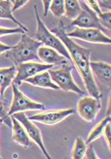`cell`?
<instances>
[{"mask_svg": "<svg viewBox=\"0 0 111 159\" xmlns=\"http://www.w3.org/2000/svg\"><path fill=\"white\" fill-rule=\"evenodd\" d=\"M51 32L57 36L58 38L66 47V48H67L71 56L72 62H73L77 67L88 92L93 98L100 99L101 94L99 92L90 70V58L91 51L78 45L67 36L65 31V26L62 20H60L58 26L52 29Z\"/></svg>", "mask_w": 111, "mask_h": 159, "instance_id": "6da1fadb", "label": "cell"}, {"mask_svg": "<svg viewBox=\"0 0 111 159\" xmlns=\"http://www.w3.org/2000/svg\"><path fill=\"white\" fill-rule=\"evenodd\" d=\"M42 44L25 34H22L19 43L6 52V57L16 66L30 60H40L38 57L37 51Z\"/></svg>", "mask_w": 111, "mask_h": 159, "instance_id": "7a4b0ae2", "label": "cell"}, {"mask_svg": "<svg viewBox=\"0 0 111 159\" xmlns=\"http://www.w3.org/2000/svg\"><path fill=\"white\" fill-rule=\"evenodd\" d=\"M34 10L35 13L37 24V31L35 34V38L37 40L43 44H45L46 46H48L51 48L56 50L60 54L62 55L63 57L68 58L70 61L72 62L71 56H70L65 45H64L63 43L59 38L55 36V35L52 34L49 31L47 27L44 25V23L41 20L39 13H38L37 5L34 6Z\"/></svg>", "mask_w": 111, "mask_h": 159, "instance_id": "3957f363", "label": "cell"}, {"mask_svg": "<svg viewBox=\"0 0 111 159\" xmlns=\"http://www.w3.org/2000/svg\"><path fill=\"white\" fill-rule=\"evenodd\" d=\"M72 67L68 63L62 65V67L57 70L49 69L50 76L55 84L65 92H74L80 95H84L85 93L81 90L75 83L71 75Z\"/></svg>", "mask_w": 111, "mask_h": 159, "instance_id": "277c9868", "label": "cell"}, {"mask_svg": "<svg viewBox=\"0 0 111 159\" xmlns=\"http://www.w3.org/2000/svg\"><path fill=\"white\" fill-rule=\"evenodd\" d=\"M81 8V13L72 21L70 26H77L80 28L85 29H97L104 30V27L99 22L97 15L92 11L85 1H79Z\"/></svg>", "mask_w": 111, "mask_h": 159, "instance_id": "5b68a950", "label": "cell"}, {"mask_svg": "<svg viewBox=\"0 0 111 159\" xmlns=\"http://www.w3.org/2000/svg\"><path fill=\"white\" fill-rule=\"evenodd\" d=\"M13 99L12 104L8 111V116H11L14 113L25 110H41L44 109L45 106L33 101L28 98L19 90L18 86L13 84Z\"/></svg>", "mask_w": 111, "mask_h": 159, "instance_id": "8992f818", "label": "cell"}, {"mask_svg": "<svg viewBox=\"0 0 111 159\" xmlns=\"http://www.w3.org/2000/svg\"><path fill=\"white\" fill-rule=\"evenodd\" d=\"M53 66V65L33 63V62L21 63L17 66V72L15 77L13 81V84L19 86L22 84V81H25L27 79L32 77L46 70L51 69Z\"/></svg>", "mask_w": 111, "mask_h": 159, "instance_id": "52a82bcc", "label": "cell"}, {"mask_svg": "<svg viewBox=\"0 0 111 159\" xmlns=\"http://www.w3.org/2000/svg\"><path fill=\"white\" fill-rule=\"evenodd\" d=\"M12 116L22 124L26 129V133L29 135V137H31L32 140H34L35 143L39 146L46 158L48 159H51L52 158L48 154V152L46 151L45 146L43 143L42 135H41L39 129L33 123L31 122V120L26 116L24 112H17V113H13Z\"/></svg>", "mask_w": 111, "mask_h": 159, "instance_id": "ba28073f", "label": "cell"}, {"mask_svg": "<svg viewBox=\"0 0 111 159\" xmlns=\"http://www.w3.org/2000/svg\"><path fill=\"white\" fill-rule=\"evenodd\" d=\"M66 34L70 38H80L87 42L109 44V45L111 43L110 38L102 33L100 29H85L77 26L72 32Z\"/></svg>", "mask_w": 111, "mask_h": 159, "instance_id": "9c48e42d", "label": "cell"}, {"mask_svg": "<svg viewBox=\"0 0 111 159\" xmlns=\"http://www.w3.org/2000/svg\"><path fill=\"white\" fill-rule=\"evenodd\" d=\"M101 108L100 99L93 97H84L77 104V111L80 116L88 122L95 119L99 110Z\"/></svg>", "mask_w": 111, "mask_h": 159, "instance_id": "30bf717a", "label": "cell"}, {"mask_svg": "<svg viewBox=\"0 0 111 159\" xmlns=\"http://www.w3.org/2000/svg\"><path fill=\"white\" fill-rule=\"evenodd\" d=\"M75 113V110L68 108L65 110H54L48 111L34 115L28 117L30 120H34L48 125H53L60 123L66 117Z\"/></svg>", "mask_w": 111, "mask_h": 159, "instance_id": "8fae6325", "label": "cell"}, {"mask_svg": "<svg viewBox=\"0 0 111 159\" xmlns=\"http://www.w3.org/2000/svg\"><path fill=\"white\" fill-rule=\"evenodd\" d=\"M90 70L102 84L109 88L111 86V66L102 61L90 62Z\"/></svg>", "mask_w": 111, "mask_h": 159, "instance_id": "7c38bea8", "label": "cell"}, {"mask_svg": "<svg viewBox=\"0 0 111 159\" xmlns=\"http://www.w3.org/2000/svg\"><path fill=\"white\" fill-rule=\"evenodd\" d=\"M39 59L49 65H62L68 63L67 59L60 54L56 50L47 47H40L37 51Z\"/></svg>", "mask_w": 111, "mask_h": 159, "instance_id": "4fadbf2b", "label": "cell"}, {"mask_svg": "<svg viewBox=\"0 0 111 159\" xmlns=\"http://www.w3.org/2000/svg\"><path fill=\"white\" fill-rule=\"evenodd\" d=\"M11 120L13 122V138L14 140L19 145L24 147L25 148H28L31 145V140L28 135L20 122L13 116H11Z\"/></svg>", "mask_w": 111, "mask_h": 159, "instance_id": "5bb4252c", "label": "cell"}, {"mask_svg": "<svg viewBox=\"0 0 111 159\" xmlns=\"http://www.w3.org/2000/svg\"><path fill=\"white\" fill-rule=\"evenodd\" d=\"M25 81L35 86L48 88L55 90L60 89L59 86L52 81V79L48 72L39 73L38 75L27 79Z\"/></svg>", "mask_w": 111, "mask_h": 159, "instance_id": "9a60e30c", "label": "cell"}, {"mask_svg": "<svg viewBox=\"0 0 111 159\" xmlns=\"http://www.w3.org/2000/svg\"><path fill=\"white\" fill-rule=\"evenodd\" d=\"M15 75L16 68L14 66L0 69V94L2 98L4 97L6 90L13 82Z\"/></svg>", "mask_w": 111, "mask_h": 159, "instance_id": "2e32d148", "label": "cell"}, {"mask_svg": "<svg viewBox=\"0 0 111 159\" xmlns=\"http://www.w3.org/2000/svg\"><path fill=\"white\" fill-rule=\"evenodd\" d=\"M11 4L12 3L9 0H0V18L12 20L15 24L18 25L19 27L22 28L25 32H28V29L13 16L12 11H11V8H12Z\"/></svg>", "mask_w": 111, "mask_h": 159, "instance_id": "e0dca14e", "label": "cell"}, {"mask_svg": "<svg viewBox=\"0 0 111 159\" xmlns=\"http://www.w3.org/2000/svg\"><path fill=\"white\" fill-rule=\"evenodd\" d=\"M65 16L69 19L77 18L81 13V8L79 1L77 0H66L64 1Z\"/></svg>", "mask_w": 111, "mask_h": 159, "instance_id": "ac0fdd59", "label": "cell"}, {"mask_svg": "<svg viewBox=\"0 0 111 159\" xmlns=\"http://www.w3.org/2000/svg\"><path fill=\"white\" fill-rule=\"evenodd\" d=\"M110 122V117L107 116L101 120L100 122H99L97 125L95 126L90 131V134L88 135L87 140L86 141V145H89L90 143H92V141L97 139L103 134V131L105 128V126L107 125L108 123Z\"/></svg>", "mask_w": 111, "mask_h": 159, "instance_id": "d6986e66", "label": "cell"}, {"mask_svg": "<svg viewBox=\"0 0 111 159\" xmlns=\"http://www.w3.org/2000/svg\"><path fill=\"white\" fill-rule=\"evenodd\" d=\"M86 144L82 138L80 137L76 138L74 147L72 150V157L74 159L83 158L86 150Z\"/></svg>", "mask_w": 111, "mask_h": 159, "instance_id": "ffe728a7", "label": "cell"}, {"mask_svg": "<svg viewBox=\"0 0 111 159\" xmlns=\"http://www.w3.org/2000/svg\"><path fill=\"white\" fill-rule=\"evenodd\" d=\"M7 106L6 105L4 98H0V122H4L6 125L12 128L13 124L11 117L8 116V113Z\"/></svg>", "mask_w": 111, "mask_h": 159, "instance_id": "44dd1931", "label": "cell"}, {"mask_svg": "<svg viewBox=\"0 0 111 159\" xmlns=\"http://www.w3.org/2000/svg\"><path fill=\"white\" fill-rule=\"evenodd\" d=\"M50 11L55 17H60L65 13L64 9V1L63 0H53L52 1Z\"/></svg>", "mask_w": 111, "mask_h": 159, "instance_id": "7402d4cb", "label": "cell"}, {"mask_svg": "<svg viewBox=\"0 0 111 159\" xmlns=\"http://www.w3.org/2000/svg\"><path fill=\"white\" fill-rule=\"evenodd\" d=\"M99 22L101 25V26H104L106 29H109V31L110 30L111 28V24H110V20H111V12L102 13L100 15L97 16Z\"/></svg>", "mask_w": 111, "mask_h": 159, "instance_id": "603a6c76", "label": "cell"}, {"mask_svg": "<svg viewBox=\"0 0 111 159\" xmlns=\"http://www.w3.org/2000/svg\"><path fill=\"white\" fill-rule=\"evenodd\" d=\"M12 34H24L25 31L22 28L17 27L14 29H8L0 27V36H4L5 35Z\"/></svg>", "mask_w": 111, "mask_h": 159, "instance_id": "cb8c5ba5", "label": "cell"}, {"mask_svg": "<svg viewBox=\"0 0 111 159\" xmlns=\"http://www.w3.org/2000/svg\"><path fill=\"white\" fill-rule=\"evenodd\" d=\"M28 2H29L28 0H12L11 3L13 4V7L11 8V11H12V13L14 12L15 11L24 7Z\"/></svg>", "mask_w": 111, "mask_h": 159, "instance_id": "d4e9b609", "label": "cell"}, {"mask_svg": "<svg viewBox=\"0 0 111 159\" xmlns=\"http://www.w3.org/2000/svg\"><path fill=\"white\" fill-rule=\"evenodd\" d=\"M83 158H90V159H97L99 158L96 153L94 150V148L92 145H90L88 148H86V150L85 152V154Z\"/></svg>", "mask_w": 111, "mask_h": 159, "instance_id": "484cf974", "label": "cell"}, {"mask_svg": "<svg viewBox=\"0 0 111 159\" xmlns=\"http://www.w3.org/2000/svg\"><path fill=\"white\" fill-rule=\"evenodd\" d=\"M110 123H108L107 125L105 126V128L104 129V135L105 137V139H106L108 146H109V148L110 150Z\"/></svg>", "mask_w": 111, "mask_h": 159, "instance_id": "4316f807", "label": "cell"}, {"mask_svg": "<svg viewBox=\"0 0 111 159\" xmlns=\"http://www.w3.org/2000/svg\"><path fill=\"white\" fill-rule=\"evenodd\" d=\"M43 4V8H44V11H43V16L45 17L47 16L48 11L50 10V7H51V0H43L42 1Z\"/></svg>", "mask_w": 111, "mask_h": 159, "instance_id": "83f0119b", "label": "cell"}, {"mask_svg": "<svg viewBox=\"0 0 111 159\" xmlns=\"http://www.w3.org/2000/svg\"><path fill=\"white\" fill-rule=\"evenodd\" d=\"M98 3V5L99 7H106L108 8L109 10H110L111 7H110V4H111V1L110 0H108V1H104V0H101V1H97Z\"/></svg>", "mask_w": 111, "mask_h": 159, "instance_id": "f1b7e54d", "label": "cell"}, {"mask_svg": "<svg viewBox=\"0 0 111 159\" xmlns=\"http://www.w3.org/2000/svg\"><path fill=\"white\" fill-rule=\"evenodd\" d=\"M12 48H13V46L6 45H4V44L0 43V54H1V53L4 52L8 51V50L12 49Z\"/></svg>", "mask_w": 111, "mask_h": 159, "instance_id": "f546056e", "label": "cell"}, {"mask_svg": "<svg viewBox=\"0 0 111 159\" xmlns=\"http://www.w3.org/2000/svg\"><path fill=\"white\" fill-rule=\"evenodd\" d=\"M110 98H109V107H108V111H107V114L109 115L108 116H109V115L110 114Z\"/></svg>", "mask_w": 111, "mask_h": 159, "instance_id": "4dcf8cb0", "label": "cell"}, {"mask_svg": "<svg viewBox=\"0 0 111 159\" xmlns=\"http://www.w3.org/2000/svg\"><path fill=\"white\" fill-rule=\"evenodd\" d=\"M0 158H1V156H0Z\"/></svg>", "mask_w": 111, "mask_h": 159, "instance_id": "1f68e13d", "label": "cell"}]
</instances>
